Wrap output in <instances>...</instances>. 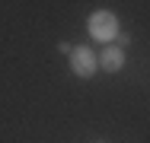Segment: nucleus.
Instances as JSON below:
<instances>
[{
    "label": "nucleus",
    "instance_id": "f257e3e1",
    "mask_svg": "<svg viewBox=\"0 0 150 143\" xmlns=\"http://www.w3.org/2000/svg\"><path fill=\"white\" fill-rule=\"evenodd\" d=\"M86 29H90L93 41H112V38H118V19H115L112 10H96L90 16V22H86Z\"/></svg>",
    "mask_w": 150,
    "mask_h": 143
},
{
    "label": "nucleus",
    "instance_id": "f03ea898",
    "mask_svg": "<svg viewBox=\"0 0 150 143\" xmlns=\"http://www.w3.org/2000/svg\"><path fill=\"white\" fill-rule=\"evenodd\" d=\"M70 70L77 73V76H93L96 70H99V57H96V51L93 48H86V45H80V48H74L70 51Z\"/></svg>",
    "mask_w": 150,
    "mask_h": 143
},
{
    "label": "nucleus",
    "instance_id": "7ed1b4c3",
    "mask_svg": "<svg viewBox=\"0 0 150 143\" xmlns=\"http://www.w3.org/2000/svg\"><path fill=\"white\" fill-rule=\"evenodd\" d=\"M99 57V67L105 70V73H118L121 67H125V51H121L118 45H109V48H102V54Z\"/></svg>",
    "mask_w": 150,
    "mask_h": 143
},
{
    "label": "nucleus",
    "instance_id": "20e7f679",
    "mask_svg": "<svg viewBox=\"0 0 150 143\" xmlns=\"http://www.w3.org/2000/svg\"><path fill=\"white\" fill-rule=\"evenodd\" d=\"M99 143H102V140H99Z\"/></svg>",
    "mask_w": 150,
    "mask_h": 143
}]
</instances>
